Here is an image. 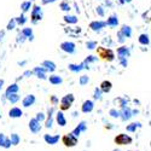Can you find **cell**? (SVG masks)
I'll list each match as a JSON object with an SVG mask.
<instances>
[{
    "label": "cell",
    "instance_id": "e575fe53",
    "mask_svg": "<svg viewBox=\"0 0 151 151\" xmlns=\"http://www.w3.org/2000/svg\"><path fill=\"white\" fill-rule=\"evenodd\" d=\"M102 93H103V92L97 87V88L94 90V96H93V98H94L96 100H100V99H102Z\"/></svg>",
    "mask_w": 151,
    "mask_h": 151
},
{
    "label": "cell",
    "instance_id": "7bdbcfd3",
    "mask_svg": "<svg viewBox=\"0 0 151 151\" xmlns=\"http://www.w3.org/2000/svg\"><path fill=\"white\" fill-rule=\"evenodd\" d=\"M51 102H52V104H53V105H56V104L58 103V99H57V97L52 96V97H51Z\"/></svg>",
    "mask_w": 151,
    "mask_h": 151
},
{
    "label": "cell",
    "instance_id": "816d5d0a",
    "mask_svg": "<svg viewBox=\"0 0 151 151\" xmlns=\"http://www.w3.org/2000/svg\"><path fill=\"white\" fill-rule=\"evenodd\" d=\"M1 36H4V32H1V33H0V39H1Z\"/></svg>",
    "mask_w": 151,
    "mask_h": 151
},
{
    "label": "cell",
    "instance_id": "d6a6232c",
    "mask_svg": "<svg viewBox=\"0 0 151 151\" xmlns=\"http://www.w3.org/2000/svg\"><path fill=\"white\" fill-rule=\"evenodd\" d=\"M79 82H80V85H81V86H85V85H87V83L90 82V78L87 76V75H83V76H81V78H80Z\"/></svg>",
    "mask_w": 151,
    "mask_h": 151
},
{
    "label": "cell",
    "instance_id": "d4e9b609",
    "mask_svg": "<svg viewBox=\"0 0 151 151\" xmlns=\"http://www.w3.org/2000/svg\"><path fill=\"white\" fill-rule=\"evenodd\" d=\"M121 33H122V35H123L124 37H131V35H132V29H131V27H128V26H123L122 29H121Z\"/></svg>",
    "mask_w": 151,
    "mask_h": 151
},
{
    "label": "cell",
    "instance_id": "f546056e",
    "mask_svg": "<svg viewBox=\"0 0 151 151\" xmlns=\"http://www.w3.org/2000/svg\"><path fill=\"white\" fill-rule=\"evenodd\" d=\"M52 123H53V116H47V119L45 120V127L52 128Z\"/></svg>",
    "mask_w": 151,
    "mask_h": 151
},
{
    "label": "cell",
    "instance_id": "d6986e66",
    "mask_svg": "<svg viewBox=\"0 0 151 151\" xmlns=\"http://www.w3.org/2000/svg\"><path fill=\"white\" fill-rule=\"evenodd\" d=\"M45 73H46V70H45L42 67H36V68L33 70V74H36V76L40 78V79H46Z\"/></svg>",
    "mask_w": 151,
    "mask_h": 151
},
{
    "label": "cell",
    "instance_id": "f5cc1de1",
    "mask_svg": "<svg viewBox=\"0 0 151 151\" xmlns=\"http://www.w3.org/2000/svg\"><path fill=\"white\" fill-rule=\"evenodd\" d=\"M50 1H56V0H50Z\"/></svg>",
    "mask_w": 151,
    "mask_h": 151
},
{
    "label": "cell",
    "instance_id": "f1b7e54d",
    "mask_svg": "<svg viewBox=\"0 0 151 151\" xmlns=\"http://www.w3.org/2000/svg\"><path fill=\"white\" fill-rule=\"evenodd\" d=\"M7 99L10 100V103H12V104H16L18 100H19V96L16 93V94H11V96H9L7 97Z\"/></svg>",
    "mask_w": 151,
    "mask_h": 151
},
{
    "label": "cell",
    "instance_id": "8fae6325",
    "mask_svg": "<svg viewBox=\"0 0 151 151\" xmlns=\"http://www.w3.org/2000/svg\"><path fill=\"white\" fill-rule=\"evenodd\" d=\"M34 103H35V96H33V94H28L26 98L22 100V105H23L24 108H29V106H32Z\"/></svg>",
    "mask_w": 151,
    "mask_h": 151
},
{
    "label": "cell",
    "instance_id": "8d00e7d4",
    "mask_svg": "<svg viewBox=\"0 0 151 151\" xmlns=\"http://www.w3.org/2000/svg\"><path fill=\"white\" fill-rule=\"evenodd\" d=\"M64 19H65V22H68V23H76V22H78V18L75 17V16H65Z\"/></svg>",
    "mask_w": 151,
    "mask_h": 151
},
{
    "label": "cell",
    "instance_id": "c3c4849f",
    "mask_svg": "<svg viewBox=\"0 0 151 151\" xmlns=\"http://www.w3.org/2000/svg\"><path fill=\"white\" fill-rule=\"evenodd\" d=\"M3 85H4V80H0V90L3 88Z\"/></svg>",
    "mask_w": 151,
    "mask_h": 151
},
{
    "label": "cell",
    "instance_id": "ffe728a7",
    "mask_svg": "<svg viewBox=\"0 0 151 151\" xmlns=\"http://www.w3.org/2000/svg\"><path fill=\"white\" fill-rule=\"evenodd\" d=\"M105 26H106V24H105V22L99 21V22H92L90 27H91L93 30H100L102 28H104Z\"/></svg>",
    "mask_w": 151,
    "mask_h": 151
},
{
    "label": "cell",
    "instance_id": "3957f363",
    "mask_svg": "<svg viewBox=\"0 0 151 151\" xmlns=\"http://www.w3.org/2000/svg\"><path fill=\"white\" fill-rule=\"evenodd\" d=\"M74 96L73 94H67V96H64L62 98V100H60V109L62 110H69L70 109V106H71V104H73V102H74Z\"/></svg>",
    "mask_w": 151,
    "mask_h": 151
},
{
    "label": "cell",
    "instance_id": "9a60e30c",
    "mask_svg": "<svg viewBox=\"0 0 151 151\" xmlns=\"http://www.w3.org/2000/svg\"><path fill=\"white\" fill-rule=\"evenodd\" d=\"M117 53H119V57H120V59H127V57H128V55H129V50L127 48V47H120L119 50H117Z\"/></svg>",
    "mask_w": 151,
    "mask_h": 151
},
{
    "label": "cell",
    "instance_id": "603a6c76",
    "mask_svg": "<svg viewBox=\"0 0 151 151\" xmlns=\"http://www.w3.org/2000/svg\"><path fill=\"white\" fill-rule=\"evenodd\" d=\"M48 80H50V82H51L52 85H59V83H62V82H63L62 78H60V76H58V75H51Z\"/></svg>",
    "mask_w": 151,
    "mask_h": 151
},
{
    "label": "cell",
    "instance_id": "681fc988",
    "mask_svg": "<svg viewBox=\"0 0 151 151\" xmlns=\"http://www.w3.org/2000/svg\"><path fill=\"white\" fill-rule=\"evenodd\" d=\"M42 3L44 4H47V3H50V0H42Z\"/></svg>",
    "mask_w": 151,
    "mask_h": 151
},
{
    "label": "cell",
    "instance_id": "ba28073f",
    "mask_svg": "<svg viewBox=\"0 0 151 151\" xmlns=\"http://www.w3.org/2000/svg\"><path fill=\"white\" fill-rule=\"evenodd\" d=\"M120 117L123 120V121H128L131 117H132V110L131 108H123L121 111H120Z\"/></svg>",
    "mask_w": 151,
    "mask_h": 151
},
{
    "label": "cell",
    "instance_id": "2e32d148",
    "mask_svg": "<svg viewBox=\"0 0 151 151\" xmlns=\"http://www.w3.org/2000/svg\"><path fill=\"white\" fill-rule=\"evenodd\" d=\"M42 68L46 70V71H55L56 70V64L51 60H45L42 63Z\"/></svg>",
    "mask_w": 151,
    "mask_h": 151
},
{
    "label": "cell",
    "instance_id": "4dcf8cb0",
    "mask_svg": "<svg viewBox=\"0 0 151 151\" xmlns=\"http://www.w3.org/2000/svg\"><path fill=\"white\" fill-rule=\"evenodd\" d=\"M109 115L111 117H114V119H119L120 117V111L116 110V109H110L109 110Z\"/></svg>",
    "mask_w": 151,
    "mask_h": 151
},
{
    "label": "cell",
    "instance_id": "9c48e42d",
    "mask_svg": "<svg viewBox=\"0 0 151 151\" xmlns=\"http://www.w3.org/2000/svg\"><path fill=\"white\" fill-rule=\"evenodd\" d=\"M60 48L63 50V51L68 52V53H74L75 52V44L69 42V41H65V42H63L60 45Z\"/></svg>",
    "mask_w": 151,
    "mask_h": 151
},
{
    "label": "cell",
    "instance_id": "5bb4252c",
    "mask_svg": "<svg viewBox=\"0 0 151 151\" xmlns=\"http://www.w3.org/2000/svg\"><path fill=\"white\" fill-rule=\"evenodd\" d=\"M56 121H57V123L60 126V127H64V126L67 124V119L64 117V114H63L62 111L57 112V115H56Z\"/></svg>",
    "mask_w": 151,
    "mask_h": 151
},
{
    "label": "cell",
    "instance_id": "ab89813d",
    "mask_svg": "<svg viewBox=\"0 0 151 151\" xmlns=\"http://www.w3.org/2000/svg\"><path fill=\"white\" fill-rule=\"evenodd\" d=\"M96 46H97V42H96V41H90V42H87V47H88L90 50H93Z\"/></svg>",
    "mask_w": 151,
    "mask_h": 151
},
{
    "label": "cell",
    "instance_id": "bcb514c9",
    "mask_svg": "<svg viewBox=\"0 0 151 151\" xmlns=\"http://www.w3.org/2000/svg\"><path fill=\"white\" fill-rule=\"evenodd\" d=\"M23 75H24V76H29V75H33V71H32V70H28V71L24 73Z\"/></svg>",
    "mask_w": 151,
    "mask_h": 151
},
{
    "label": "cell",
    "instance_id": "4fadbf2b",
    "mask_svg": "<svg viewBox=\"0 0 151 151\" xmlns=\"http://www.w3.org/2000/svg\"><path fill=\"white\" fill-rule=\"evenodd\" d=\"M42 17V12H41V9L39 6H34L33 9V14H32V18H33V22H36L41 19Z\"/></svg>",
    "mask_w": 151,
    "mask_h": 151
},
{
    "label": "cell",
    "instance_id": "f6af8a7d",
    "mask_svg": "<svg viewBox=\"0 0 151 151\" xmlns=\"http://www.w3.org/2000/svg\"><path fill=\"white\" fill-rule=\"evenodd\" d=\"M121 64L123 67H127V59H121Z\"/></svg>",
    "mask_w": 151,
    "mask_h": 151
},
{
    "label": "cell",
    "instance_id": "7c38bea8",
    "mask_svg": "<svg viewBox=\"0 0 151 151\" xmlns=\"http://www.w3.org/2000/svg\"><path fill=\"white\" fill-rule=\"evenodd\" d=\"M0 146L4 149H10L11 147V143L9 137H6L4 133H0Z\"/></svg>",
    "mask_w": 151,
    "mask_h": 151
},
{
    "label": "cell",
    "instance_id": "484cf974",
    "mask_svg": "<svg viewBox=\"0 0 151 151\" xmlns=\"http://www.w3.org/2000/svg\"><path fill=\"white\" fill-rule=\"evenodd\" d=\"M83 65H85V63H81V64H80V65H75V64H70V65H69V69H70L71 71H74V73H79L80 70H82V69L85 68Z\"/></svg>",
    "mask_w": 151,
    "mask_h": 151
},
{
    "label": "cell",
    "instance_id": "30bf717a",
    "mask_svg": "<svg viewBox=\"0 0 151 151\" xmlns=\"http://www.w3.org/2000/svg\"><path fill=\"white\" fill-rule=\"evenodd\" d=\"M22 115H23L22 109H21V108H17V106L12 108V109L9 111V116H10L11 119H18V117H21Z\"/></svg>",
    "mask_w": 151,
    "mask_h": 151
},
{
    "label": "cell",
    "instance_id": "7402d4cb",
    "mask_svg": "<svg viewBox=\"0 0 151 151\" xmlns=\"http://www.w3.org/2000/svg\"><path fill=\"white\" fill-rule=\"evenodd\" d=\"M139 127H142V124L139 123V122H133V123H131V124H127V127H126V129H127V132H135L137 131V128H139Z\"/></svg>",
    "mask_w": 151,
    "mask_h": 151
},
{
    "label": "cell",
    "instance_id": "11a10c76",
    "mask_svg": "<svg viewBox=\"0 0 151 151\" xmlns=\"http://www.w3.org/2000/svg\"><path fill=\"white\" fill-rule=\"evenodd\" d=\"M128 151H131V150H128Z\"/></svg>",
    "mask_w": 151,
    "mask_h": 151
},
{
    "label": "cell",
    "instance_id": "6da1fadb",
    "mask_svg": "<svg viewBox=\"0 0 151 151\" xmlns=\"http://www.w3.org/2000/svg\"><path fill=\"white\" fill-rule=\"evenodd\" d=\"M114 142H115V144H117V145H129V144H132L133 139H132V137H129L128 134L121 133V134H119V135L115 137Z\"/></svg>",
    "mask_w": 151,
    "mask_h": 151
},
{
    "label": "cell",
    "instance_id": "d590c367",
    "mask_svg": "<svg viewBox=\"0 0 151 151\" xmlns=\"http://www.w3.org/2000/svg\"><path fill=\"white\" fill-rule=\"evenodd\" d=\"M30 6H32V3L30 1H24V3H22V5H21V9L26 12V11H28L29 9H30Z\"/></svg>",
    "mask_w": 151,
    "mask_h": 151
},
{
    "label": "cell",
    "instance_id": "74e56055",
    "mask_svg": "<svg viewBox=\"0 0 151 151\" xmlns=\"http://www.w3.org/2000/svg\"><path fill=\"white\" fill-rule=\"evenodd\" d=\"M15 21H16V23H18V24H24V23H26V21H27V18L22 15L21 17H18V18L15 19Z\"/></svg>",
    "mask_w": 151,
    "mask_h": 151
},
{
    "label": "cell",
    "instance_id": "ee69618b",
    "mask_svg": "<svg viewBox=\"0 0 151 151\" xmlns=\"http://www.w3.org/2000/svg\"><path fill=\"white\" fill-rule=\"evenodd\" d=\"M119 37H120V39H119V41H120V42H123V41H124V36L122 35V33H121V32L119 33Z\"/></svg>",
    "mask_w": 151,
    "mask_h": 151
},
{
    "label": "cell",
    "instance_id": "44dd1931",
    "mask_svg": "<svg viewBox=\"0 0 151 151\" xmlns=\"http://www.w3.org/2000/svg\"><path fill=\"white\" fill-rule=\"evenodd\" d=\"M9 139H10L11 145H15V146H16V145H18V144H19V142H21V138H19V135H18L17 133H12Z\"/></svg>",
    "mask_w": 151,
    "mask_h": 151
},
{
    "label": "cell",
    "instance_id": "b9f144b4",
    "mask_svg": "<svg viewBox=\"0 0 151 151\" xmlns=\"http://www.w3.org/2000/svg\"><path fill=\"white\" fill-rule=\"evenodd\" d=\"M97 60V57H93V56H90L88 58H87L86 60H85V64L86 63H88V62H96Z\"/></svg>",
    "mask_w": 151,
    "mask_h": 151
},
{
    "label": "cell",
    "instance_id": "8992f818",
    "mask_svg": "<svg viewBox=\"0 0 151 151\" xmlns=\"http://www.w3.org/2000/svg\"><path fill=\"white\" fill-rule=\"evenodd\" d=\"M98 52H99L100 57H103V58H105V59H109V60H112V59H114V53L111 52V50L99 47V48H98Z\"/></svg>",
    "mask_w": 151,
    "mask_h": 151
},
{
    "label": "cell",
    "instance_id": "52a82bcc",
    "mask_svg": "<svg viewBox=\"0 0 151 151\" xmlns=\"http://www.w3.org/2000/svg\"><path fill=\"white\" fill-rule=\"evenodd\" d=\"M94 108V103L92 102V100H86V102H83L82 106H81V111L85 112V114H88V112H91Z\"/></svg>",
    "mask_w": 151,
    "mask_h": 151
},
{
    "label": "cell",
    "instance_id": "db71d44e",
    "mask_svg": "<svg viewBox=\"0 0 151 151\" xmlns=\"http://www.w3.org/2000/svg\"><path fill=\"white\" fill-rule=\"evenodd\" d=\"M115 151H119V150H115Z\"/></svg>",
    "mask_w": 151,
    "mask_h": 151
},
{
    "label": "cell",
    "instance_id": "f907efd6",
    "mask_svg": "<svg viewBox=\"0 0 151 151\" xmlns=\"http://www.w3.org/2000/svg\"><path fill=\"white\" fill-rule=\"evenodd\" d=\"M124 1H127V3H129L131 0H121V3H124Z\"/></svg>",
    "mask_w": 151,
    "mask_h": 151
},
{
    "label": "cell",
    "instance_id": "f35d334b",
    "mask_svg": "<svg viewBox=\"0 0 151 151\" xmlns=\"http://www.w3.org/2000/svg\"><path fill=\"white\" fill-rule=\"evenodd\" d=\"M15 26H16V21L15 19H12L10 23H9V26H7V29L9 30H11V29H14L15 28Z\"/></svg>",
    "mask_w": 151,
    "mask_h": 151
},
{
    "label": "cell",
    "instance_id": "4316f807",
    "mask_svg": "<svg viewBox=\"0 0 151 151\" xmlns=\"http://www.w3.org/2000/svg\"><path fill=\"white\" fill-rule=\"evenodd\" d=\"M22 35L23 36H27V37H29L30 40H33V30L30 28H24L22 30Z\"/></svg>",
    "mask_w": 151,
    "mask_h": 151
},
{
    "label": "cell",
    "instance_id": "ac0fdd59",
    "mask_svg": "<svg viewBox=\"0 0 151 151\" xmlns=\"http://www.w3.org/2000/svg\"><path fill=\"white\" fill-rule=\"evenodd\" d=\"M111 82L110 81H103L102 83H100V87H99V90L102 91V92H104V93H108V92H110V90H111Z\"/></svg>",
    "mask_w": 151,
    "mask_h": 151
},
{
    "label": "cell",
    "instance_id": "60d3db41",
    "mask_svg": "<svg viewBox=\"0 0 151 151\" xmlns=\"http://www.w3.org/2000/svg\"><path fill=\"white\" fill-rule=\"evenodd\" d=\"M60 7H62V10H64V11H69L70 10V7H69V5L67 3H62L60 4Z\"/></svg>",
    "mask_w": 151,
    "mask_h": 151
},
{
    "label": "cell",
    "instance_id": "7dc6e473",
    "mask_svg": "<svg viewBox=\"0 0 151 151\" xmlns=\"http://www.w3.org/2000/svg\"><path fill=\"white\" fill-rule=\"evenodd\" d=\"M97 12H99V15H104V12H103V10H102V7H98V10H97Z\"/></svg>",
    "mask_w": 151,
    "mask_h": 151
},
{
    "label": "cell",
    "instance_id": "7a4b0ae2",
    "mask_svg": "<svg viewBox=\"0 0 151 151\" xmlns=\"http://www.w3.org/2000/svg\"><path fill=\"white\" fill-rule=\"evenodd\" d=\"M62 143L64 144V146H67V147H74L78 144V138H75L71 133H68L65 135H63Z\"/></svg>",
    "mask_w": 151,
    "mask_h": 151
},
{
    "label": "cell",
    "instance_id": "5b68a950",
    "mask_svg": "<svg viewBox=\"0 0 151 151\" xmlns=\"http://www.w3.org/2000/svg\"><path fill=\"white\" fill-rule=\"evenodd\" d=\"M29 129L32 133L36 134V133H39L41 131V123L40 122H37L35 119H32L29 121Z\"/></svg>",
    "mask_w": 151,
    "mask_h": 151
},
{
    "label": "cell",
    "instance_id": "836d02e7",
    "mask_svg": "<svg viewBox=\"0 0 151 151\" xmlns=\"http://www.w3.org/2000/svg\"><path fill=\"white\" fill-rule=\"evenodd\" d=\"M76 127H78V128L80 129V132L82 133V132H85V131L87 129V122H86V121H81V122L76 126Z\"/></svg>",
    "mask_w": 151,
    "mask_h": 151
},
{
    "label": "cell",
    "instance_id": "277c9868",
    "mask_svg": "<svg viewBox=\"0 0 151 151\" xmlns=\"http://www.w3.org/2000/svg\"><path fill=\"white\" fill-rule=\"evenodd\" d=\"M59 139H60L59 134H55V135H52V134H45L44 135V140L47 144H50V145H56L59 142Z\"/></svg>",
    "mask_w": 151,
    "mask_h": 151
},
{
    "label": "cell",
    "instance_id": "cb8c5ba5",
    "mask_svg": "<svg viewBox=\"0 0 151 151\" xmlns=\"http://www.w3.org/2000/svg\"><path fill=\"white\" fill-rule=\"evenodd\" d=\"M105 24H108V26H111V27H115V26H117V24H119V19H117L116 16H111V17L108 18V21L105 22Z\"/></svg>",
    "mask_w": 151,
    "mask_h": 151
},
{
    "label": "cell",
    "instance_id": "1f68e13d",
    "mask_svg": "<svg viewBox=\"0 0 151 151\" xmlns=\"http://www.w3.org/2000/svg\"><path fill=\"white\" fill-rule=\"evenodd\" d=\"M35 120L37 121V122H44L45 120H46V116H45V114H44V112H37V114H36V117H35Z\"/></svg>",
    "mask_w": 151,
    "mask_h": 151
},
{
    "label": "cell",
    "instance_id": "83f0119b",
    "mask_svg": "<svg viewBox=\"0 0 151 151\" xmlns=\"http://www.w3.org/2000/svg\"><path fill=\"white\" fill-rule=\"evenodd\" d=\"M139 42H140L142 45H149V42H150V40H149V35H146V34H142V35L139 36Z\"/></svg>",
    "mask_w": 151,
    "mask_h": 151
},
{
    "label": "cell",
    "instance_id": "e0dca14e",
    "mask_svg": "<svg viewBox=\"0 0 151 151\" xmlns=\"http://www.w3.org/2000/svg\"><path fill=\"white\" fill-rule=\"evenodd\" d=\"M18 90H19V87H18L17 83H14V85L9 86L7 88H6V97H9L11 94H16L18 92Z\"/></svg>",
    "mask_w": 151,
    "mask_h": 151
}]
</instances>
